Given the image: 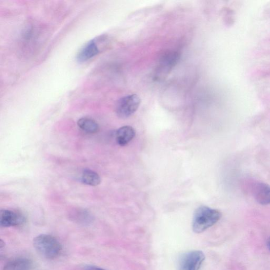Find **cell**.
Segmentation results:
<instances>
[{"label": "cell", "mask_w": 270, "mask_h": 270, "mask_svg": "<svg viewBox=\"0 0 270 270\" xmlns=\"http://www.w3.org/2000/svg\"><path fill=\"white\" fill-rule=\"evenodd\" d=\"M136 135L134 128L129 126L119 128L116 134L117 143L121 146H124L132 141Z\"/></svg>", "instance_id": "obj_10"}, {"label": "cell", "mask_w": 270, "mask_h": 270, "mask_svg": "<svg viewBox=\"0 0 270 270\" xmlns=\"http://www.w3.org/2000/svg\"><path fill=\"white\" fill-rule=\"evenodd\" d=\"M83 270H106L95 266H88L83 269Z\"/></svg>", "instance_id": "obj_14"}, {"label": "cell", "mask_w": 270, "mask_h": 270, "mask_svg": "<svg viewBox=\"0 0 270 270\" xmlns=\"http://www.w3.org/2000/svg\"><path fill=\"white\" fill-rule=\"evenodd\" d=\"M268 244L269 249L270 251V238H269V240L268 241Z\"/></svg>", "instance_id": "obj_15"}, {"label": "cell", "mask_w": 270, "mask_h": 270, "mask_svg": "<svg viewBox=\"0 0 270 270\" xmlns=\"http://www.w3.org/2000/svg\"><path fill=\"white\" fill-rule=\"evenodd\" d=\"M253 194L256 201L261 205L270 204V186L262 183H257L253 188Z\"/></svg>", "instance_id": "obj_7"}, {"label": "cell", "mask_w": 270, "mask_h": 270, "mask_svg": "<svg viewBox=\"0 0 270 270\" xmlns=\"http://www.w3.org/2000/svg\"><path fill=\"white\" fill-rule=\"evenodd\" d=\"M141 103V99L136 94L123 97L119 100L116 112L119 118H128L138 110Z\"/></svg>", "instance_id": "obj_3"}, {"label": "cell", "mask_w": 270, "mask_h": 270, "mask_svg": "<svg viewBox=\"0 0 270 270\" xmlns=\"http://www.w3.org/2000/svg\"><path fill=\"white\" fill-rule=\"evenodd\" d=\"M71 219L79 225L89 226L94 221V217L88 211L78 209L73 211L70 215Z\"/></svg>", "instance_id": "obj_11"}, {"label": "cell", "mask_w": 270, "mask_h": 270, "mask_svg": "<svg viewBox=\"0 0 270 270\" xmlns=\"http://www.w3.org/2000/svg\"><path fill=\"white\" fill-rule=\"evenodd\" d=\"M36 251L45 259L53 260L60 256L63 246L57 239L49 234H40L34 238Z\"/></svg>", "instance_id": "obj_2"}, {"label": "cell", "mask_w": 270, "mask_h": 270, "mask_svg": "<svg viewBox=\"0 0 270 270\" xmlns=\"http://www.w3.org/2000/svg\"><path fill=\"white\" fill-rule=\"evenodd\" d=\"M179 59V54L175 52H168L162 56L156 73V79H163L167 76L176 65Z\"/></svg>", "instance_id": "obj_5"}, {"label": "cell", "mask_w": 270, "mask_h": 270, "mask_svg": "<svg viewBox=\"0 0 270 270\" xmlns=\"http://www.w3.org/2000/svg\"><path fill=\"white\" fill-rule=\"evenodd\" d=\"M99 53V49L94 40L88 42L79 51L77 59L79 63H84L93 58Z\"/></svg>", "instance_id": "obj_9"}, {"label": "cell", "mask_w": 270, "mask_h": 270, "mask_svg": "<svg viewBox=\"0 0 270 270\" xmlns=\"http://www.w3.org/2000/svg\"><path fill=\"white\" fill-rule=\"evenodd\" d=\"M77 125L84 132L88 134L97 133L99 129L96 121L89 118L83 117L79 119L77 122Z\"/></svg>", "instance_id": "obj_12"}, {"label": "cell", "mask_w": 270, "mask_h": 270, "mask_svg": "<svg viewBox=\"0 0 270 270\" xmlns=\"http://www.w3.org/2000/svg\"><path fill=\"white\" fill-rule=\"evenodd\" d=\"M221 212L206 206H200L195 210L192 222V229L196 233H202L218 222Z\"/></svg>", "instance_id": "obj_1"}, {"label": "cell", "mask_w": 270, "mask_h": 270, "mask_svg": "<svg viewBox=\"0 0 270 270\" xmlns=\"http://www.w3.org/2000/svg\"><path fill=\"white\" fill-rule=\"evenodd\" d=\"M26 221L25 216L18 212L1 210L0 212V225L3 228L19 226Z\"/></svg>", "instance_id": "obj_6"}, {"label": "cell", "mask_w": 270, "mask_h": 270, "mask_svg": "<svg viewBox=\"0 0 270 270\" xmlns=\"http://www.w3.org/2000/svg\"><path fill=\"white\" fill-rule=\"evenodd\" d=\"M33 262L25 257L13 259L5 265L3 270H30L33 268Z\"/></svg>", "instance_id": "obj_8"}, {"label": "cell", "mask_w": 270, "mask_h": 270, "mask_svg": "<svg viewBox=\"0 0 270 270\" xmlns=\"http://www.w3.org/2000/svg\"><path fill=\"white\" fill-rule=\"evenodd\" d=\"M83 183L90 186L96 187L101 183V178L96 172L90 169H84L81 175Z\"/></svg>", "instance_id": "obj_13"}, {"label": "cell", "mask_w": 270, "mask_h": 270, "mask_svg": "<svg viewBox=\"0 0 270 270\" xmlns=\"http://www.w3.org/2000/svg\"><path fill=\"white\" fill-rule=\"evenodd\" d=\"M205 259L204 254L200 251L185 253L179 259L178 270H199Z\"/></svg>", "instance_id": "obj_4"}]
</instances>
